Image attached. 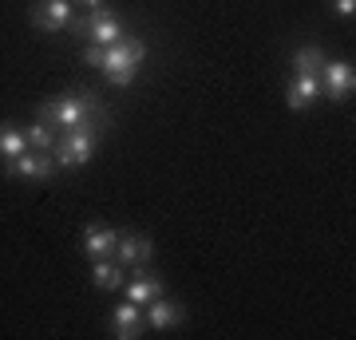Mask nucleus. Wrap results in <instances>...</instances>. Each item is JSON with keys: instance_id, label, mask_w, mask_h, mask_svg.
I'll return each instance as SVG.
<instances>
[{"instance_id": "obj_1", "label": "nucleus", "mask_w": 356, "mask_h": 340, "mask_svg": "<svg viewBox=\"0 0 356 340\" xmlns=\"http://www.w3.org/2000/svg\"><path fill=\"white\" fill-rule=\"evenodd\" d=\"M95 115H103V103L91 91H72V95H51L36 107V119H44L56 131L72 127H95Z\"/></svg>"}, {"instance_id": "obj_2", "label": "nucleus", "mask_w": 356, "mask_h": 340, "mask_svg": "<svg viewBox=\"0 0 356 340\" xmlns=\"http://www.w3.org/2000/svg\"><path fill=\"white\" fill-rule=\"evenodd\" d=\"M147 60V44H143L139 36H123V40H115V44H107L103 48V63H99V72L103 79L111 83V88H131L135 83V76H139V63Z\"/></svg>"}, {"instance_id": "obj_3", "label": "nucleus", "mask_w": 356, "mask_h": 340, "mask_svg": "<svg viewBox=\"0 0 356 340\" xmlns=\"http://www.w3.org/2000/svg\"><path fill=\"white\" fill-rule=\"evenodd\" d=\"M99 147V131L95 127H72V131H60V139L51 147V159L60 170H79V166L91 163V154Z\"/></svg>"}, {"instance_id": "obj_4", "label": "nucleus", "mask_w": 356, "mask_h": 340, "mask_svg": "<svg viewBox=\"0 0 356 340\" xmlns=\"http://www.w3.org/2000/svg\"><path fill=\"white\" fill-rule=\"evenodd\" d=\"M67 28H72V36L88 40V44H103V48L127 36L123 20H119L111 8H88V16H76V20H72Z\"/></svg>"}, {"instance_id": "obj_5", "label": "nucleus", "mask_w": 356, "mask_h": 340, "mask_svg": "<svg viewBox=\"0 0 356 340\" xmlns=\"http://www.w3.org/2000/svg\"><path fill=\"white\" fill-rule=\"evenodd\" d=\"M321 95L332 103H344V99H353V91H356V67L348 60H325L321 63Z\"/></svg>"}, {"instance_id": "obj_6", "label": "nucleus", "mask_w": 356, "mask_h": 340, "mask_svg": "<svg viewBox=\"0 0 356 340\" xmlns=\"http://www.w3.org/2000/svg\"><path fill=\"white\" fill-rule=\"evenodd\" d=\"M28 20H32V28L56 36V32H67V24L76 20V13H72V0H32Z\"/></svg>"}, {"instance_id": "obj_7", "label": "nucleus", "mask_w": 356, "mask_h": 340, "mask_svg": "<svg viewBox=\"0 0 356 340\" xmlns=\"http://www.w3.org/2000/svg\"><path fill=\"white\" fill-rule=\"evenodd\" d=\"M4 170L13 178H32V182H48L60 166H56V159H51L48 151H24L20 159H8L4 163Z\"/></svg>"}, {"instance_id": "obj_8", "label": "nucleus", "mask_w": 356, "mask_h": 340, "mask_svg": "<svg viewBox=\"0 0 356 340\" xmlns=\"http://www.w3.org/2000/svg\"><path fill=\"white\" fill-rule=\"evenodd\" d=\"M123 297L147 309L151 301H159V297H166V281L159 277V273H151L147 265H135V273H131V281L123 285Z\"/></svg>"}, {"instance_id": "obj_9", "label": "nucleus", "mask_w": 356, "mask_h": 340, "mask_svg": "<svg viewBox=\"0 0 356 340\" xmlns=\"http://www.w3.org/2000/svg\"><path fill=\"white\" fill-rule=\"evenodd\" d=\"M147 332V321H143V305H135V301H123L115 305V313H111V337H119V340H135V337H143Z\"/></svg>"}, {"instance_id": "obj_10", "label": "nucleus", "mask_w": 356, "mask_h": 340, "mask_svg": "<svg viewBox=\"0 0 356 340\" xmlns=\"http://www.w3.org/2000/svg\"><path fill=\"white\" fill-rule=\"evenodd\" d=\"M143 321H147V328H154V332H170V328H178L182 321H186V309H182L178 301L159 297V301H151L147 309H143Z\"/></svg>"}, {"instance_id": "obj_11", "label": "nucleus", "mask_w": 356, "mask_h": 340, "mask_svg": "<svg viewBox=\"0 0 356 340\" xmlns=\"http://www.w3.org/2000/svg\"><path fill=\"white\" fill-rule=\"evenodd\" d=\"M111 257L123 265V269H127V265H147L154 257V245H151V238H143V234H119Z\"/></svg>"}, {"instance_id": "obj_12", "label": "nucleus", "mask_w": 356, "mask_h": 340, "mask_svg": "<svg viewBox=\"0 0 356 340\" xmlns=\"http://www.w3.org/2000/svg\"><path fill=\"white\" fill-rule=\"evenodd\" d=\"M321 99V79L317 76H293L285 83V107L289 111H309Z\"/></svg>"}, {"instance_id": "obj_13", "label": "nucleus", "mask_w": 356, "mask_h": 340, "mask_svg": "<svg viewBox=\"0 0 356 340\" xmlns=\"http://www.w3.org/2000/svg\"><path fill=\"white\" fill-rule=\"evenodd\" d=\"M91 285L99 293H119L127 285V269L115 257H99V261H91Z\"/></svg>"}, {"instance_id": "obj_14", "label": "nucleus", "mask_w": 356, "mask_h": 340, "mask_svg": "<svg viewBox=\"0 0 356 340\" xmlns=\"http://www.w3.org/2000/svg\"><path fill=\"white\" fill-rule=\"evenodd\" d=\"M115 241H119V234H115L111 226H99V222H91V226L83 229V253H88L91 261H99V257H111V253H115Z\"/></svg>"}, {"instance_id": "obj_15", "label": "nucleus", "mask_w": 356, "mask_h": 340, "mask_svg": "<svg viewBox=\"0 0 356 340\" xmlns=\"http://www.w3.org/2000/svg\"><path fill=\"white\" fill-rule=\"evenodd\" d=\"M28 151V135L20 123H0V163L8 159H20Z\"/></svg>"}, {"instance_id": "obj_16", "label": "nucleus", "mask_w": 356, "mask_h": 340, "mask_svg": "<svg viewBox=\"0 0 356 340\" xmlns=\"http://www.w3.org/2000/svg\"><path fill=\"white\" fill-rule=\"evenodd\" d=\"M289 63H293V76H317L321 63H325V51H321V44H301Z\"/></svg>"}, {"instance_id": "obj_17", "label": "nucleus", "mask_w": 356, "mask_h": 340, "mask_svg": "<svg viewBox=\"0 0 356 340\" xmlns=\"http://www.w3.org/2000/svg\"><path fill=\"white\" fill-rule=\"evenodd\" d=\"M24 135H28V151H48L56 147V139H60V131L56 127H48L44 119H36L32 127H24Z\"/></svg>"}, {"instance_id": "obj_18", "label": "nucleus", "mask_w": 356, "mask_h": 340, "mask_svg": "<svg viewBox=\"0 0 356 340\" xmlns=\"http://www.w3.org/2000/svg\"><path fill=\"white\" fill-rule=\"evenodd\" d=\"M83 63H88V67H99L103 63V44H83Z\"/></svg>"}, {"instance_id": "obj_19", "label": "nucleus", "mask_w": 356, "mask_h": 340, "mask_svg": "<svg viewBox=\"0 0 356 340\" xmlns=\"http://www.w3.org/2000/svg\"><path fill=\"white\" fill-rule=\"evenodd\" d=\"M332 13H337V16H348V20H353V16H356V0H332Z\"/></svg>"}, {"instance_id": "obj_20", "label": "nucleus", "mask_w": 356, "mask_h": 340, "mask_svg": "<svg viewBox=\"0 0 356 340\" xmlns=\"http://www.w3.org/2000/svg\"><path fill=\"white\" fill-rule=\"evenodd\" d=\"M72 4H83V8H103V0H72Z\"/></svg>"}]
</instances>
